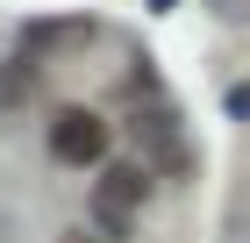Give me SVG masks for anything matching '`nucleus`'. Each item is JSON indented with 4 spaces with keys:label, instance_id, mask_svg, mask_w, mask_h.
<instances>
[{
    "label": "nucleus",
    "instance_id": "obj_4",
    "mask_svg": "<svg viewBox=\"0 0 250 243\" xmlns=\"http://www.w3.org/2000/svg\"><path fill=\"white\" fill-rule=\"evenodd\" d=\"M15 93H21V79H7V72H0V108H7Z\"/></svg>",
    "mask_w": 250,
    "mask_h": 243
},
{
    "label": "nucleus",
    "instance_id": "obj_2",
    "mask_svg": "<svg viewBox=\"0 0 250 243\" xmlns=\"http://www.w3.org/2000/svg\"><path fill=\"white\" fill-rule=\"evenodd\" d=\"M50 157L58 165H100L107 157V122L93 108H58L50 122Z\"/></svg>",
    "mask_w": 250,
    "mask_h": 243
},
{
    "label": "nucleus",
    "instance_id": "obj_3",
    "mask_svg": "<svg viewBox=\"0 0 250 243\" xmlns=\"http://www.w3.org/2000/svg\"><path fill=\"white\" fill-rule=\"evenodd\" d=\"M64 243H107V229H72Z\"/></svg>",
    "mask_w": 250,
    "mask_h": 243
},
{
    "label": "nucleus",
    "instance_id": "obj_5",
    "mask_svg": "<svg viewBox=\"0 0 250 243\" xmlns=\"http://www.w3.org/2000/svg\"><path fill=\"white\" fill-rule=\"evenodd\" d=\"M150 7H172V0H150Z\"/></svg>",
    "mask_w": 250,
    "mask_h": 243
},
{
    "label": "nucleus",
    "instance_id": "obj_1",
    "mask_svg": "<svg viewBox=\"0 0 250 243\" xmlns=\"http://www.w3.org/2000/svg\"><path fill=\"white\" fill-rule=\"evenodd\" d=\"M143 193H150V172L143 165H107L93 179V229H107V236H129L136 207H143Z\"/></svg>",
    "mask_w": 250,
    "mask_h": 243
}]
</instances>
